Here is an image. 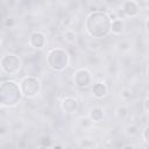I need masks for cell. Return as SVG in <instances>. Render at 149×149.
<instances>
[{
    "label": "cell",
    "mask_w": 149,
    "mask_h": 149,
    "mask_svg": "<svg viewBox=\"0 0 149 149\" xmlns=\"http://www.w3.org/2000/svg\"><path fill=\"white\" fill-rule=\"evenodd\" d=\"M37 146L41 147V148H50V147H52V140H51L50 136H48V135H43V136L40 137V140H38V144H37Z\"/></svg>",
    "instance_id": "5bb4252c"
},
{
    "label": "cell",
    "mask_w": 149,
    "mask_h": 149,
    "mask_svg": "<svg viewBox=\"0 0 149 149\" xmlns=\"http://www.w3.org/2000/svg\"><path fill=\"white\" fill-rule=\"evenodd\" d=\"M126 30V23L125 20L121 19L120 16H115L112 19V26H111V34L115 36H120L125 33Z\"/></svg>",
    "instance_id": "8fae6325"
},
{
    "label": "cell",
    "mask_w": 149,
    "mask_h": 149,
    "mask_svg": "<svg viewBox=\"0 0 149 149\" xmlns=\"http://www.w3.org/2000/svg\"><path fill=\"white\" fill-rule=\"evenodd\" d=\"M119 49L122 51V52H128L130 50V43L128 41H121L119 43Z\"/></svg>",
    "instance_id": "ffe728a7"
},
{
    "label": "cell",
    "mask_w": 149,
    "mask_h": 149,
    "mask_svg": "<svg viewBox=\"0 0 149 149\" xmlns=\"http://www.w3.org/2000/svg\"><path fill=\"white\" fill-rule=\"evenodd\" d=\"M140 5L136 0H125L121 5V13L125 17H137L140 15Z\"/></svg>",
    "instance_id": "ba28073f"
},
{
    "label": "cell",
    "mask_w": 149,
    "mask_h": 149,
    "mask_svg": "<svg viewBox=\"0 0 149 149\" xmlns=\"http://www.w3.org/2000/svg\"><path fill=\"white\" fill-rule=\"evenodd\" d=\"M61 109L65 114H74L79 109V100L72 95H66L61 100Z\"/></svg>",
    "instance_id": "9c48e42d"
},
{
    "label": "cell",
    "mask_w": 149,
    "mask_h": 149,
    "mask_svg": "<svg viewBox=\"0 0 149 149\" xmlns=\"http://www.w3.org/2000/svg\"><path fill=\"white\" fill-rule=\"evenodd\" d=\"M73 84L79 88H87L94 84V76L88 69L79 68L73 73Z\"/></svg>",
    "instance_id": "8992f818"
},
{
    "label": "cell",
    "mask_w": 149,
    "mask_h": 149,
    "mask_svg": "<svg viewBox=\"0 0 149 149\" xmlns=\"http://www.w3.org/2000/svg\"><path fill=\"white\" fill-rule=\"evenodd\" d=\"M144 29H146V33L149 35V17H147V20L144 22Z\"/></svg>",
    "instance_id": "cb8c5ba5"
},
{
    "label": "cell",
    "mask_w": 149,
    "mask_h": 149,
    "mask_svg": "<svg viewBox=\"0 0 149 149\" xmlns=\"http://www.w3.org/2000/svg\"><path fill=\"white\" fill-rule=\"evenodd\" d=\"M120 94H121V98L122 99H125V100H129L132 97H133V91L130 90V88H122L121 90V92H120Z\"/></svg>",
    "instance_id": "d6986e66"
},
{
    "label": "cell",
    "mask_w": 149,
    "mask_h": 149,
    "mask_svg": "<svg viewBox=\"0 0 149 149\" xmlns=\"http://www.w3.org/2000/svg\"><path fill=\"white\" fill-rule=\"evenodd\" d=\"M146 6H147V9L149 10V0H146Z\"/></svg>",
    "instance_id": "d4e9b609"
},
{
    "label": "cell",
    "mask_w": 149,
    "mask_h": 149,
    "mask_svg": "<svg viewBox=\"0 0 149 149\" xmlns=\"http://www.w3.org/2000/svg\"><path fill=\"white\" fill-rule=\"evenodd\" d=\"M125 132H126V134L128 135V136H130V137H133V136H136L137 134H139V127L136 126V125H128L127 127H126V129H125Z\"/></svg>",
    "instance_id": "2e32d148"
},
{
    "label": "cell",
    "mask_w": 149,
    "mask_h": 149,
    "mask_svg": "<svg viewBox=\"0 0 149 149\" xmlns=\"http://www.w3.org/2000/svg\"><path fill=\"white\" fill-rule=\"evenodd\" d=\"M48 43L47 35L43 31L40 30H34L29 34L28 37V44L31 49L34 50H42Z\"/></svg>",
    "instance_id": "52a82bcc"
},
{
    "label": "cell",
    "mask_w": 149,
    "mask_h": 149,
    "mask_svg": "<svg viewBox=\"0 0 149 149\" xmlns=\"http://www.w3.org/2000/svg\"><path fill=\"white\" fill-rule=\"evenodd\" d=\"M91 93L97 100H101L108 94V86L105 81H97L91 86Z\"/></svg>",
    "instance_id": "30bf717a"
},
{
    "label": "cell",
    "mask_w": 149,
    "mask_h": 149,
    "mask_svg": "<svg viewBox=\"0 0 149 149\" xmlns=\"http://www.w3.org/2000/svg\"><path fill=\"white\" fill-rule=\"evenodd\" d=\"M86 45H87V48H88L90 50H93V51H97V50L100 49V44H99V43H93L92 41H88V42L86 43Z\"/></svg>",
    "instance_id": "7402d4cb"
},
{
    "label": "cell",
    "mask_w": 149,
    "mask_h": 149,
    "mask_svg": "<svg viewBox=\"0 0 149 149\" xmlns=\"http://www.w3.org/2000/svg\"><path fill=\"white\" fill-rule=\"evenodd\" d=\"M146 74H147V77L149 78V66L147 68V70H146Z\"/></svg>",
    "instance_id": "484cf974"
},
{
    "label": "cell",
    "mask_w": 149,
    "mask_h": 149,
    "mask_svg": "<svg viewBox=\"0 0 149 149\" xmlns=\"http://www.w3.org/2000/svg\"><path fill=\"white\" fill-rule=\"evenodd\" d=\"M47 66L54 72H63L70 63V55L63 48H51L47 52Z\"/></svg>",
    "instance_id": "3957f363"
},
{
    "label": "cell",
    "mask_w": 149,
    "mask_h": 149,
    "mask_svg": "<svg viewBox=\"0 0 149 149\" xmlns=\"http://www.w3.org/2000/svg\"><path fill=\"white\" fill-rule=\"evenodd\" d=\"M21 91L23 93V97L27 99H34L36 98L42 88V84L41 80L34 76V74H27L24 77H22L19 81Z\"/></svg>",
    "instance_id": "277c9868"
},
{
    "label": "cell",
    "mask_w": 149,
    "mask_h": 149,
    "mask_svg": "<svg viewBox=\"0 0 149 149\" xmlns=\"http://www.w3.org/2000/svg\"><path fill=\"white\" fill-rule=\"evenodd\" d=\"M23 93L20 84L15 80H3L0 84V106L2 108H14L22 100Z\"/></svg>",
    "instance_id": "7a4b0ae2"
},
{
    "label": "cell",
    "mask_w": 149,
    "mask_h": 149,
    "mask_svg": "<svg viewBox=\"0 0 149 149\" xmlns=\"http://www.w3.org/2000/svg\"><path fill=\"white\" fill-rule=\"evenodd\" d=\"M115 115L119 118V119H125L127 115H128V109L125 107V106H120L115 109Z\"/></svg>",
    "instance_id": "e0dca14e"
},
{
    "label": "cell",
    "mask_w": 149,
    "mask_h": 149,
    "mask_svg": "<svg viewBox=\"0 0 149 149\" xmlns=\"http://www.w3.org/2000/svg\"><path fill=\"white\" fill-rule=\"evenodd\" d=\"M112 17L105 10L90 12L84 21V28L86 34L95 40L105 38L111 34Z\"/></svg>",
    "instance_id": "6da1fadb"
},
{
    "label": "cell",
    "mask_w": 149,
    "mask_h": 149,
    "mask_svg": "<svg viewBox=\"0 0 149 149\" xmlns=\"http://www.w3.org/2000/svg\"><path fill=\"white\" fill-rule=\"evenodd\" d=\"M0 69L6 76H16L22 69V61L15 54H5L0 59Z\"/></svg>",
    "instance_id": "5b68a950"
},
{
    "label": "cell",
    "mask_w": 149,
    "mask_h": 149,
    "mask_svg": "<svg viewBox=\"0 0 149 149\" xmlns=\"http://www.w3.org/2000/svg\"><path fill=\"white\" fill-rule=\"evenodd\" d=\"M79 147H81V148H97L98 143L94 140L85 139V140H80L79 141Z\"/></svg>",
    "instance_id": "9a60e30c"
},
{
    "label": "cell",
    "mask_w": 149,
    "mask_h": 149,
    "mask_svg": "<svg viewBox=\"0 0 149 149\" xmlns=\"http://www.w3.org/2000/svg\"><path fill=\"white\" fill-rule=\"evenodd\" d=\"M143 111L146 113H149V97L143 100Z\"/></svg>",
    "instance_id": "603a6c76"
},
{
    "label": "cell",
    "mask_w": 149,
    "mask_h": 149,
    "mask_svg": "<svg viewBox=\"0 0 149 149\" xmlns=\"http://www.w3.org/2000/svg\"><path fill=\"white\" fill-rule=\"evenodd\" d=\"M62 37H63V41L68 44H74L78 40V34L76 30L71 29V28H65L63 30V34H62Z\"/></svg>",
    "instance_id": "4fadbf2b"
},
{
    "label": "cell",
    "mask_w": 149,
    "mask_h": 149,
    "mask_svg": "<svg viewBox=\"0 0 149 149\" xmlns=\"http://www.w3.org/2000/svg\"><path fill=\"white\" fill-rule=\"evenodd\" d=\"M87 115L92 120L93 123H99L105 119L106 113H105V109L101 106H93V107L90 108Z\"/></svg>",
    "instance_id": "7c38bea8"
},
{
    "label": "cell",
    "mask_w": 149,
    "mask_h": 149,
    "mask_svg": "<svg viewBox=\"0 0 149 149\" xmlns=\"http://www.w3.org/2000/svg\"><path fill=\"white\" fill-rule=\"evenodd\" d=\"M78 123H79V126H80L81 128H87V127H90V126L93 125V122H92V120L88 118V115L85 116V118H80L79 121H78Z\"/></svg>",
    "instance_id": "ac0fdd59"
},
{
    "label": "cell",
    "mask_w": 149,
    "mask_h": 149,
    "mask_svg": "<svg viewBox=\"0 0 149 149\" xmlns=\"http://www.w3.org/2000/svg\"><path fill=\"white\" fill-rule=\"evenodd\" d=\"M142 139L143 141L147 143V146H149V123L143 128L142 130Z\"/></svg>",
    "instance_id": "44dd1931"
}]
</instances>
